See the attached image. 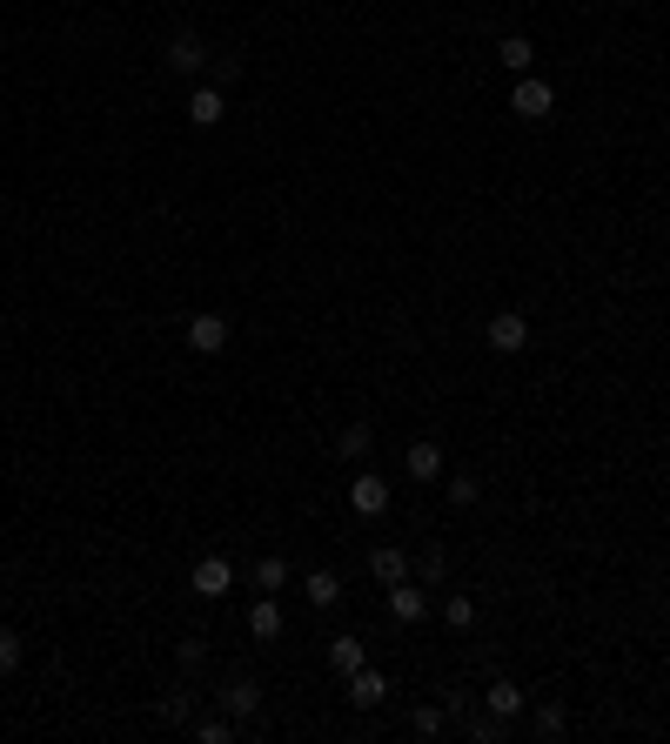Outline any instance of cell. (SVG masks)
Here are the masks:
<instances>
[{"instance_id": "1", "label": "cell", "mask_w": 670, "mask_h": 744, "mask_svg": "<svg viewBox=\"0 0 670 744\" xmlns=\"http://www.w3.org/2000/svg\"><path fill=\"white\" fill-rule=\"evenodd\" d=\"M510 108L523 114V121H550V114H557V88L536 81V74H523V81L510 88Z\"/></svg>"}, {"instance_id": "2", "label": "cell", "mask_w": 670, "mask_h": 744, "mask_svg": "<svg viewBox=\"0 0 670 744\" xmlns=\"http://www.w3.org/2000/svg\"><path fill=\"white\" fill-rule=\"evenodd\" d=\"M188 590H195V597H228V590H235V564H228V557H201V564L188 570Z\"/></svg>"}, {"instance_id": "3", "label": "cell", "mask_w": 670, "mask_h": 744, "mask_svg": "<svg viewBox=\"0 0 670 744\" xmlns=\"http://www.w3.org/2000/svg\"><path fill=\"white\" fill-rule=\"evenodd\" d=\"M188 349H201V356H222L228 349V316H188Z\"/></svg>"}, {"instance_id": "4", "label": "cell", "mask_w": 670, "mask_h": 744, "mask_svg": "<svg viewBox=\"0 0 670 744\" xmlns=\"http://www.w3.org/2000/svg\"><path fill=\"white\" fill-rule=\"evenodd\" d=\"M222 711H228V718H255V711H262V684H255V677H228V684H222Z\"/></svg>"}, {"instance_id": "5", "label": "cell", "mask_w": 670, "mask_h": 744, "mask_svg": "<svg viewBox=\"0 0 670 744\" xmlns=\"http://www.w3.org/2000/svg\"><path fill=\"white\" fill-rule=\"evenodd\" d=\"M349 503H356V517H382V510H389V483L362 470L356 483H349Z\"/></svg>"}, {"instance_id": "6", "label": "cell", "mask_w": 670, "mask_h": 744, "mask_svg": "<svg viewBox=\"0 0 670 744\" xmlns=\"http://www.w3.org/2000/svg\"><path fill=\"white\" fill-rule=\"evenodd\" d=\"M382 698H389V677H382V671H369V664L349 671V704H356V711H376Z\"/></svg>"}, {"instance_id": "7", "label": "cell", "mask_w": 670, "mask_h": 744, "mask_svg": "<svg viewBox=\"0 0 670 744\" xmlns=\"http://www.w3.org/2000/svg\"><path fill=\"white\" fill-rule=\"evenodd\" d=\"M389 610H396V624H423V617H429V597L402 577V584H389Z\"/></svg>"}, {"instance_id": "8", "label": "cell", "mask_w": 670, "mask_h": 744, "mask_svg": "<svg viewBox=\"0 0 670 744\" xmlns=\"http://www.w3.org/2000/svg\"><path fill=\"white\" fill-rule=\"evenodd\" d=\"M523 342H530V322H523V316H496L490 322V349H496V356H516Z\"/></svg>"}, {"instance_id": "9", "label": "cell", "mask_w": 670, "mask_h": 744, "mask_svg": "<svg viewBox=\"0 0 670 744\" xmlns=\"http://www.w3.org/2000/svg\"><path fill=\"white\" fill-rule=\"evenodd\" d=\"M402 463H409V476H416V483H436V476H443V443H409V456H402Z\"/></svg>"}, {"instance_id": "10", "label": "cell", "mask_w": 670, "mask_h": 744, "mask_svg": "<svg viewBox=\"0 0 670 744\" xmlns=\"http://www.w3.org/2000/svg\"><path fill=\"white\" fill-rule=\"evenodd\" d=\"M222 114H228L222 88H195V94H188V121H195V128H215Z\"/></svg>"}, {"instance_id": "11", "label": "cell", "mask_w": 670, "mask_h": 744, "mask_svg": "<svg viewBox=\"0 0 670 744\" xmlns=\"http://www.w3.org/2000/svg\"><path fill=\"white\" fill-rule=\"evenodd\" d=\"M201 61H208V47H201V34H175V41H168V68H175V74H195Z\"/></svg>"}, {"instance_id": "12", "label": "cell", "mask_w": 670, "mask_h": 744, "mask_svg": "<svg viewBox=\"0 0 670 744\" xmlns=\"http://www.w3.org/2000/svg\"><path fill=\"white\" fill-rule=\"evenodd\" d=\"M496 61H503L510 74H530V61H536L530 34H503V41H496Z\"/></svg>"}, {"instance_id": "13", "label": "cell", "mask_w": 670, "mask_h": 744, "mask_svg": "<svg viewBox=\"0 0 670 744\" xmlns=\"http://www.w3.org/2000/svg\"><path fill=\"white\" fill-rule=\"evenodd\" d=\"M483 704H490V718H516V711H523V684H510V677H496L490 691H483Z\"/></svg>"}, {"instance_id": "14", "label": "cell", "mask_w": 670, "mask_h": 744, "mask_svg": "<svg viewBox=\"0 0 670 744\" xmlns=\"http://www.w3.org/2000/svg\"><path fill=\"white\" fill-rule=\"evenodd\" d=\"M248 631L262 637V644H268V637H282V604H275V597H268V590H262V604L248 610Z\"/></svg>"}, {"instance_id": "15", "label": "cell", "mask_w": 670, "mask_h": 744, "mask_svg": "<svg viewBox=\"0 0 670 744\" xmlns=\"http://www.w3.org/2000/svg\"><path fill=\"white\" fill-rule=\"evenodd\" d=\"M369 570H376V577H382V584H402V577H409V557H402V550H396V543H382V550H376V557H369Z\"/></svg>"}, {"instance_id": "16", "label": "cell", "mask_w": 670, "mask_h": 744, "mask_svg": "<svg viewBox=\"0 0 670 744\" xmlns=\"http://www.w3.org/2000/svg\"><path fill=\"white\" fill-rule=\"evenodd\" d=\"M369 443H376V429H369V423H349L342 436H335V456H349V463H356V456H369Z\"/></svg>"}, {"instance_id": "17", "label": "cell", "mask_w": 670, "mask_h": 744, "mask_svg": "<svg viewBox=\"0 0 670 744\" xmlns=\"http://www.w3.org/2000/svg\"><path fill=\"white\" fill-rule=\"evenodd\" d=\"M329 664H335V677L362 671V637H335V644H329Z\"/></svg>"}, {"instance_id": "18", "label": "cell", "mask_w": 670, "mask_h": 744, "mask_svg": "<svg viewBox=\"0 0 670 744\" xmlns=\"http://www.w3.org/2000/svg\"><path fill=\"white\" fill-rule=\"evenodd\" d=\"M302 590H309V604H315V610H329L335 597H342V584H335V570H309V584H302Z\"/></svg>"}, {"instance_id": "19", "label": "cell", "mask_w": 670, "mask_h": 744, "mask_svg": "<svg viewBox=\"0 0 670 744\" xmlns=\"http://www.w3.org/2000/svg\"><path fill=\"white\" fill-rule=\"evenodd\" d=\"M282 584H289V564H282V557H262V564H255V590H268V597H275Z\"/></svg>"}, {"instance_id": "20", "label": "cell", "mask_w": 670, "mask_h": 744, "mask_svg": "<svg viewBox=\"0 0 670 744\" xmlns=\"http://www.w3.org/2000/svg\"><path fill=\"white\" fill-rule=\"evenodd\" d=\"M443 624L449 631H469V624H476V604H469V597H443Z\"/></svg>"}, {"instance_id": "21", "label": "cell", "mask_w": 670, "mask_h": 744, "mask_svg": "<svg viewBox=\"0 0 670 744\" xmlns=\"http://www.w3.org/2000/svg\"><path fill=\"white\" fill-rule=\"evenodd\" d=\"M563 731H570L563 704H543V711H536V738H563Z\"/></svg>"}, {"instance_id": "22", "label": "cell", "mask_w": 670, "mask_h": 744, "mask_svg": "<svg viewBox=\"0 0 670 744\" xmlns=\"http://www.w3.org/2000/svg\"><path fill=\"white\" fill-rule=\"evenodd\" d=\"M443 711H436V704H423V711H416V718H409V731H416V738H443Z\"/></svg>"}, {"instance_id": "23", "label": "cell", "mask_w": 670, "mask_h": 744, "mask_svg": "<svg viewBox=\"0 0 670 744\" xmlns=\"http://www.w3.org/2000/svg\"><path fill=\"white\" fill-rule=\"evenodd\" d=\"M7 671H21V637L0 624V677H7Z\"/></svg>"}, {"instance_id": "24", "label": "cell", "mask_w": 670, "mask_h": 744, "mask_svg": "<svg viewBox=\"0 0 670 744\" xmlns=\"http://www.w3.org/2000/svg\"><path fill=\"white\" fill-rule=\"evenodd\" d=\"M161 718H168V724H188V691H181V684L161 698Z\"/></svg>"}, {"instance_id": "25", "label": "cell", "mask_w": 670, "mask_h": 744, "mask_svg": "<svg viewBox=\"0 0 670 744\" xmlns=\"http://www.w3.org/2000/svg\"><path fill=\"white\" fill-rule=\"evenodd\" d=\"M235 738V718H208L201 724V744H228Z\"/></svg>"}, {"instance_id": "26", "label": "cell", "mask_w": 670, "mask_h": 744, "mask_svg": "<svg viewBox=\"0 0 670 744\" xmlns=\"http://www.w3.org/2000/svg\"><path fill=\"white\" fill-rule=\"evenodd\" d=\"M449 503H463V510H469V503H476V476H449Z\"/></svg>"}, {"instance_id": "27", "label": "cell", "mask_w": 670, "mask_h": 744, "mask_svg": "<svg viewBox=\"0 0 670 744\" xmlns=\"http://www.w3.org/2000/svg\"><path fill=\"white\" fill-rule=\"evenodd\" d=\"M235 74H242V61H235V54H222V61H215V88H228Z\"/></svg>"}, {"instance_id": "28", "label": "cell", "mask_w": 670, "mask_h": 744, "mask_svg": "<svg viewBox=\"0 0 670 744\" xmlns=\"http://www.w3.org/2000/svg\"><path fill=\"white\" fill-rule=\"evenodd\" d=\"M201 657H208V644H201V637H188V644H181V664H188V671H201Z\"/></svg>"}]
</instances>
